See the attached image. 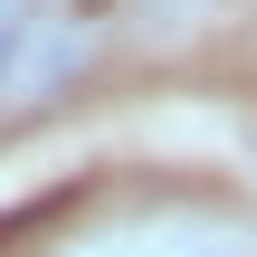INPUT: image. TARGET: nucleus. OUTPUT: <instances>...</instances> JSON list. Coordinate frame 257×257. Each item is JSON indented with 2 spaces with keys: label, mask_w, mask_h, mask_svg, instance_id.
Segmentation results:
<instances>
[{
  "label": "nucleus",
  "mask_w": 257,
  "mask_h": 257,
  "mask_svg": "<svg viewBox=\"0 0 257 257\" xmlns=\"http://www.w3.org/2000/svg\"><path fill=\"white\" fill-rule=\"evenodd\" d=\"M19 48H29V19H19V0H0V95L19 76Z\"/></svg>",
  "instance_id": "nucleus-1"
}]
</instances>
